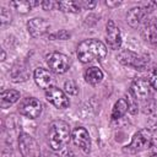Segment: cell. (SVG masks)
<instances>
[{
    "mask_svg": "<svg viewBox=\"0 0 157 157\" xmlns=\"http://www.w3.org/2000/svg\"><path fill=\"white\" fill-rule=\"evenodd\" d=\"M77 58L81 63L87 64L92 61H102L107 56V47L98 39H85L77 45Z\"/></svg>",
    "mask_w": 157,
    "mask_h": 157,
    "instance_id": "obj_1",
    "label": "cell"
},
{
    "mask_svg": "<svg viewBox=\"0 0 157 157\" xmlns=\"http://www.w3.org/2000/svg\"><path fill=\"white\" fill-rule=\"evenodd\" d=\"M48 144L53 151L63 150L71 139V130L66 121L54 120L49 124L48 128Z\"/></svg>",
    "mask_w": 157,
    "mask_h": 157,
    "instance_id": "obj_2",
    "label": "cell"
},
{
    "mask_svg": "<svg viewBox=\"0 0 157 157\" xmlns=\"http://www.w3.org/2000/svg\"><path fill=\"white\" fill-rule=\"evenodd\" d=\"M151 141H152V131L147 128L141 129L137 132H135V135L131 139V142L123 147V152L129 155L141 152L147 147H150Z\"/></svg>",
    "mask_w": 157,
    "mask_h": 157,
    "instance_id": "obj_3",
    "label": "cell"
},
{
    "mask_svg": "<svg viewBox=\"0 0 157 157\" xmlns=\"http://www.w3.org/2000/svg\"><path fill=\"white\" fill-rule=\"evenodd\" d=\"M47 64L50 71L55 74H65L70 69L71 61L67 55L59 52H53L47 56Z\"/></svg>",
    "mask_w": 157,
    "mask_h": 157,
    "instance_id": "obj_4",
    "label": "cell"
},
{
    "mask_svg": "<svg viewBox=\"0 0 157 157\" xmlns=\"http://www.w3.org/2000/svg\"><path fill=\"white\" fill-rule=\"evenodd\" d=\"M118 60L126 66H131L136 70H142V69H145V66L148 63V56L137 55L136 53H134L131 50H123L119 53Z\"/></svg>",
    "mask_w": 157,
    "mask_h": 157,
    "instance_id": "obj_5",
    "label": "cell"
},
{
    "mask_svg": "<svg viewBox=\"0 0 157 157\" xmlns=\"http://www.w3.org/2000/svg\"><path fill=\"white\" fill-rule=\"evenodd\" d=\"M18 148L22 157H40V150L37 141L28 134H21L18 137Z\"/></svg>",
    "mask_w": 157,
    "mask_h": 157,
    "instance_id": "obj_6",
    "label": "cell"
},
{
    "mask_svg": "<svg viewBox=\"0 0 157 157\" xmlns=\"http://www.w3.org/2000/svg\"><path fill=\"white\" fill-rule=\"evenodd\" d=\"M43 110V104L39 99L37 98H33V97H27L25 98L20 107H18V113L25 115L26 118H29V119H36L40 115Z\"/></svg>",
    "mask_w": 157,
    "mask_h": 157,
    "instance_id": "obj_7",
    "label": "cell"
},
{
    "mask_svg": "<svg viewBox=\"0 0 157 157\" xmlns=\"http://www.w3.org/2000/svg\"><path fill=\"white\" fill-rule=\"evenodd\" d=\"M130 92L136 101H148L151 98V85L148 78L146 80L144 77H136L131 83Z\"/></svg>",
    "mask_w": 157,
    "mask_h": 157,
    "instance_id": "obj_8",
    "label": "cell"
},
{
    "mask_svg": "<svg viewBox=\"0 0 157 157\" xmlns=\"http://www.w3.org/2000/svg\"><path fill=\"white\" fill-rule=\"evenodd\" d=\"M45 98L58 109H65L70 105V101L65 92L55 86H50L48 90H45Z\"/></svg>",
    "mask_w": 157,
    "mask_h": 157,
    "instance_id": "obj_9",
    "label": "cell"
},
{
    "mask_svg": "<svg viewBox=\"0 0 157 157\" xmlns=\"http://www.w3.org/2000/svg\"><path fill=\"white\" fill-rule=\"evenodd\" d=\"M105 39L108 47L113 50L119 49L121 45V33L113 20H109L105 25Z\"/></svg>",
    "mask_w": 157,
    "mask_h": 157,
    "instance_id": "obj_10",
    "label": "cell"
},
{
    "mask_svg": "<svg viewBox=\"0 0 157 157\" xmlns=\"http://www.w3.org/2000/svg\"><path fill=\"white\" fill-rule=\"evenodd\" d=\"M71 139H72V142L75 144V146H77L85 153L90 152V150H91V139H90L88 131L85 128H82V126L75 128L71 132Z\"/></svg>",
    "mask_w": 157,
    "mask_h": 157,
    "instance_id": "obj_11",
    "label": "cell"
},
{
    "mask_svg": "<svg viewBox=\"0 0 157 157\" xmlns=\"http://www.w3.org/2000/svg\"><path fill=\"white\" fill-rule=\"evenodd\" d=\"M49 28H50V23L47 20L40 18V17H34L27 22L28 33L33 38H38V37L44 36L49 31Z\"/></svg>",
    "mask_w": 157,
    "mask_h": 157,
    "instance_id": "obj_12",
    "label": "cell"
},
{
    "mask_svg": "<svg viewBox=\"0 0 157 157\" xmlns=\"http://www.w3.org/2000/svg\"><path fill=\"white\" fill-rule=\"evenodd\" d=\"M33 76H34V81L40 87V88H44V90H48L50 86H52V76L49 74L48 70L43 69V67H37L33 72Z\"/></svg>",
    "mask_w": 157,
    "mask_h": 157,
    "instance_id": "obj_13",
    "label": "cell"
},
{
    "mask_svg": "<svg viewBox=\"0 0 157 157\" xmlns=\"http://www.w3.org/2000/svg\"><path fill=\"white\" fill-rule=\"evenodd\" d=\"M146 15H147V12L144 7H140V6L132 7L126 13V21L131 27H137L142 22V20L145 18Z\"/></svg>",
    "mask_w": 157,
    "mask_h": 157,
    "instance_id": "obj_14",
    "label": "cell"
},
{
    "mask_svg": "<svg viewBox=\"0 0 157 157\" xmlns=\"http://www.w3.org/2000/svg\"><path fill=\"white\" fill-rule=\"evenodd\" d=\"M20 99V92L16 90H2L0 94L1 107L5 109Z\"/></svg>",
    "mask_w": 157,
    "mask_h": 157,
    "instance_id": "obj_15",
    "label": "cell"
},
{
    "mask_svg": "<svg viewBox=\"0 0 157 157\" xmlns=\"http://www.w3.org/2000/svg\"><path fill=\"white\" fill-rule=\"evenodd\" d=\"M85 80L90 85H97L103 80V71L97 66L88 67L85 71Z\"/></svg>",
    "mask_w": 157,
    "mask_h": 157,
    "instance_id": "obj_16",
    "label": "cell"
},
{
    "mask_svg": "<svg viewBox=\"0 0 157 157\" xmlns=\"http://www.w3.org/2000/svg\"><path fill=\"white\" fill-rule=\"evenodd\" d=\"M126 112H128V102H126V98H120V99H118L115 102V104L113 107V110H112L110 118L113 120L120 119Z\"/></svg>",
    "mask_w": 157,
    "mask_h": 157,
    "instance_id": "obj_17",
    "label": "cell"
},
{
    "mask_svg": "<svg viewBox=\"0 0 157 157\" xmlns=\"http://www.w3.org/2000/svg\"><path fill=\"white\" fill-rule=\"evenodd\" d=\"M10 5L12 7H15V10H17L21 13H27L32 10V7L42 5L40 1H11Z\"/></svg>",
    "mask_w": 157,
    "mask_h": 157,
    "instance_id": "obj_18",
    "label": "cell"
},
{
    "mask_svg": "<svg viewBox=\"0 0 157 157\" xmlns=\"http://www.w3.org/2000/svg\"><path fill=\"white\" fill-rule=\"evenodd\" d=\"M58 9H60V11L63 12L77 13L81 11L82 6L80 2H76V1H58Z\"/></svg>",
    "mask_w": 157,
    "mask_h": 157,
    "instance_id": "obj_19",
    "label": "cell"
},
{
    "mask_svg": "<svg viewBox=\"0 0 157 157\" xmlns=\"http://www.w3.org/2000/svg\"><path fill=\"white\" fill-rule=\"evenodd\" d=\"M11 80L15 81V82H18V81H26L27 77H28V72L26 69L23 67H18V66H15L11 71Z\"/></svg>",
    "mask_w": 157,
    "mask_h": 157,
    "instance_id": "obj_20",
    "label": "cell"
},
{
    "mask_svg": "<svg viewBox=\"0 0 157 157\" xmlns=\"http://www.w3.org/2000/svg\"><path fill=\"white\" fill-rule=\"evenodd\" d=\"M144 36L146 37V39L148 42H151L153 45H157V28L151 25H148L147 27H145L144 29Z\"/></svg>",
    "mask_w": 157,
    "mask_h": 157,
    "instance_id": "obj_21",
    "label": "cell"
},
{
    "mask_svg": "<svg viewBox=\"0 0 157 157\" xmlns=\"http://www.w3.org/2000/svg\"><path fill=\"white\" fill-rule=\"evenodd\" d=\"M126 102H128V112H129L130 114H135V113H137V101H136L135 97L131 94V92L128 93Z\"/></svg>",
    "mask_w": 157,
    "mask_h": 157,
    "instance_id": "obj_22",
    "label": "cell"
},
{
    "mask_svg": "<svg viewBox=\"0 0 157 157\" xmlns=\"http://www.w3.org/2000/svg\"><path fill=\"white\" fill-rule=\"evenodd\" d=\"M11 18H12V15L10 12V10H7L6 7H1L0 9V21H1V26H6L11 22Z\"/></svg>",
    "mask_w": 157,
    "mask_h": 157,
    "instance_id": "obj_23",
    "label": "cell"
},
{
    "mask_svg": "<svg viewBox=\"0 0 157 157\" xmlns=\"http://www.w3.org/2000/svg\"><path fill=\"white\" fill-rule=\"evenodd\" d=\"M64 88H65L66 93L72 94V96L77 94V92H78V87H77V85H76V82H75L74 80H67V81H65Z\"/></svg>",
    "mask_w": 157,
    "mask_h": 157,
    "instance_id": "obj_24",
    "label": "cell"
},
{
    "mask_svg": "<svg viewBox=\"0 0 157 157\" xmlns=\"http://www.w3.org/2000/svg\"><path fill=\"white\" fill-rule=\"evenodd\" d=\"M148 82H150L151 87L157 91V65H155L151 69V71L148 74Z\"/></svg>",
    "mask_w": 157,
    "mask_h": 157,
    "instance_id": "obj_25",
    "label": "cell"
},
{
    "mask_svg": "<svg viewBox=\"0 0 157 157\" xmlns=\"http://www.w3.org/2000/svg\"><path fill=\"white\" fill-rule=\"evenodd\" d=\"M49 38L53 40V39H60V40H66L70 38V33L65 29H61L56 33H53V34H49Z\"/></svg>",
    "mask_w": 157,
    "mask_h": 157,
    "instance_id": "obj_26",
    "label": "cell"
},
{
    "mask_svg": "<svg viewBox=\"0 0 157 157\" xmlns=\"http://www.w3.org/2000/svg\"><path fill=\"white\" fill-rule=\"evenodd\" d=\"M42 7L43 10H55L58 9V1H53V0L42 1Z\"/></svg>",
    "mask_w": 157,
    "mask_h": 157,
    "instance_id": "obj_27",
    "label": "cell"
},
{
    "mask_svg": "<svg viewBox=\"0 0 157 157\" xmlns=\"http://www.w3.org/2000/svg\"><path fill=\"white\" fill-rule=\"evenodd\" d=\"M148 156L150 157H157V137L152 139L150 147H148Z\"/></svg>",
    "mask_w": 157,
    "mask_h": 157,
    "instance_id": "obj_28",
    "label": "cell"
},
{
    "mask_svg": "<svg viewBox=\"0 0 157 157\" xmlns=\"http://www.w3.org/2000/svg\"><path fill=\"white\" fill-rule=\"evenodd\" d=\"M96 5H97V2H96V1H82V2H81V6H83V7L88 9V10L93 9Z\"/></svg>",
    "mask_w": 157,
    "mask_h": 157,
    "instance_id": "obj_29",
    "label": "cell"
},
{
    "mask_svg": "<svg viewBox=\"0 0 157 157\" xmlns=\"http://www.w3.org/2000/svg\"><path fill=\"white\" fill-rule=\"evenodd\" d=\"M120 4H121L120 1H114V2H113V1H105V5H107V6H109V7H114V6H119Z\"/></svg>",
    "mask_w": 157,
    "mask_h": 157,
    "instance_id": "obj_30",
    "label": "cell"
},
{
    "mask_svg": "<svg viewBox=\"0 0 157 157\" xmlns=\"http://www.w3.org/2000/svg\"><path fill=\"white\" fill-rule=\"evenodd\" d=\"M61 157H75V155H74V152H72L71 150H66V151L63 153Z\"/></svg>",
    "mask_w": 157,
    "mask_h": 157,
    "instance_id": "obj_31",
    "label": "cell"
},
{
    "mask_svg": "<svg viewBox=\"0 0 157 157\" xmlns=\"http://www.w3.org/2000/svg\"><path fill=\"white\" fill-rule=\"evenodd\" d=\"M40 157H59V156L53 152H44L43 155H40Z\"/></svg>",
    "mask_w": 157,
    "mask_h": 157,
    "instance_id": "obj_32",
    "label": "cell"
},
{
    "mask_svg": "<svg viewBox=\"0 0 157 157\" xmlns=\"http://www.w3.org/2000/svg\"><path fill=\"white\" fill-rule=\"evenodd\" d=\"M4 59H5V52L1 50V60H4Z\"/></svg>",
    "mask_w": 157,
    "mask_h": 157,
    "instance_id": "obj_33",
    "label": "cell"
},
{
    "mask_svg": "<svg viewBox=\"0 0 157 157\" xmlns=\"http://www.w3.org/2000/svg\"><path fill=\"white\" fill-rule=\"evenodd\" d=\"M155 27L157 28V20H156V22H155Z\"/></svg>",
    "mask_w": 157,
    "mask_h": 157,
    "instance_id": "obj_34",
    "label": "cell"
}]
</instances>
